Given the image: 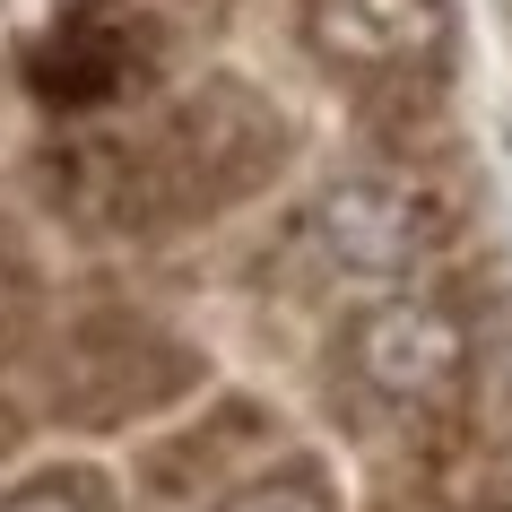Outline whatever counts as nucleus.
<instances>
[{
  "label": "nucleus",
  "mask_w": 512,
  "mask_h": 512,
  "mask_svg": "<svg viewBox=\"0 0 512 512\" xmlns=\"http://www.w3.org/2000/svg\"><path fill=\"white\" fill-rule=\"evenodd\" d=\"M35 96L44 105H122V96H165V18L139 9H70L35 44Z\"/></svg>",
  "instance_id": "obj_3"
},
{
  "label": "nucleus",
  "mask_w": 512,
  "mask_h": 512,
  "mask_svg": "<svg viewBox=\"0 0 512 512\" xmlns=\"http://www.w3.org/2000/svg\"><path fill=\"white\" fill-rule=\"evenodd\" d=\"M191 382H200V356L165 322H148V313H87L44 356V391L79 426H131L148 408L183 400Z\"/></svg>",
  "instance_id": "obj_1"
},
{
  "label": "nucleus",
  "mask_w": 512,
  "mask_h": 512,
  "mask_svg": "<svg viewBox=\"0 0 512 512\" xmlns=\"http://www.w3.org/2000/svg\"><path fill=\"white\" fill-rule=\"evenodd\" d=\"M44 200L70 235L87 243H148L174 235L183 209L165 191L157 157H148V131H79L44 148Z\"/></svg>",
  "instance_id": "obj_2"
},
{
  "label": "nucleus",
  "mask_w": 512,
  "mask_h": 512,
  "mask_svg": "<svg viewBox=\"0 0 512 512\" xmlns=\"http://www.w3.org/2000/svg\"><path fill=\"white\" fill-rule=\"evenodd\" d=\"M209 512H348V504L322 460H278V469H252L243 486H226Z\"/></svg>",
  "instance_id": "obj_4"
},
{
  "label": "nucleus",
  "mask_w": 512,
  "mask_h": 512,
  "mask_svg": "<svg viewBox=\"0 0 512 512\" xmlns=\"http://www.w3.org/2000/svg\"><path fill=\"white\" fill-rule=\"evenodd\" d=\"M0 512H113V504H105V478H87V469H53V478L9 486Z\"/></svg>",
  "instance_id": "obj_6"
},
{
  "label": "nucleus",
  "mask_w": 512,
  "mask_h": 512,
  "mask_svg": "<svg viewBox=\"0 0 512 512\" xmlns=\"http://www.w3.org/2000/svg\"><path fill=\"white\" fill-rule=\"evenodd\" d=\"M35 296H44V278H35V252H27V235L0 217V348H9V339L35 322Z\"/></svg>",
  "instance_id": "obj_5"
}]
</instances>
